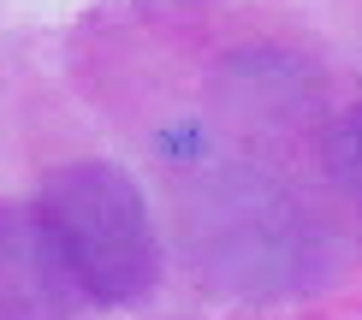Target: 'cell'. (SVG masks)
Wrapping results in <instances>:
<instances>
[{
  "mask_svg": "<svg viewBox=\"0 0 362 320\" xmlns=\"http://www.w3.org/2000/svg\"><path fill=\"white\" fill-rule=\"evenodd\" d=\"M54 237L66 243L83 291L101 302H131L155 285V225L137 178L113 160H71L42 190Z\"/></svg>",
  "mask_w": 362,
  "mask_h": 320,
  "instance_id": "6da1fadb",
  "label": "cell"
},
{
  "mask_svg": "<svg viewBox=\"0 0 362 320\" xmlns=\"http://www.w3.org/2000/svg\"><path fill=\"white\" fill-rule=\"evenodd\" d=\"M89 291L48 213L0 202V320H66Z\"/></svg>",
  "mask_w": 362,
  "mask_h": 320,
  "instance_id": "7a4b0ae2",
  "label": "cell"
},
{
  "mask_svg": "<svg viewBox=\"0 0 362 320\" xmlns=\"http://www.w3.org/2000/svg\"><path fill=\"white\" fill-rule=\"evenodd\" d=\"M297 243H303V225L297 213L267 190H226L214 208H208V261H214L232 285H285L291 273H303L297 261Z\"/></svg>",
  "mask_w": 362,
  "mask_h": 320,
  "instance_id": "3957f363",
  "label": "cell"
},
{
  "mask_svg": "<svg viewBox=\"0 0 362 320\" xmlns=\"http://www.w3.org/2000/svg\"><path fill=\"white\" fill-rule=\"evenodd\" d=\"M327 166H333L339 190L362 208V107L333 125V136H327Z\"/></svg>",
  "mask_w": 362,
  "mask_h": 320,
  "instance_id": "277c9868",
  "label": "cell"
}]
</instances>
